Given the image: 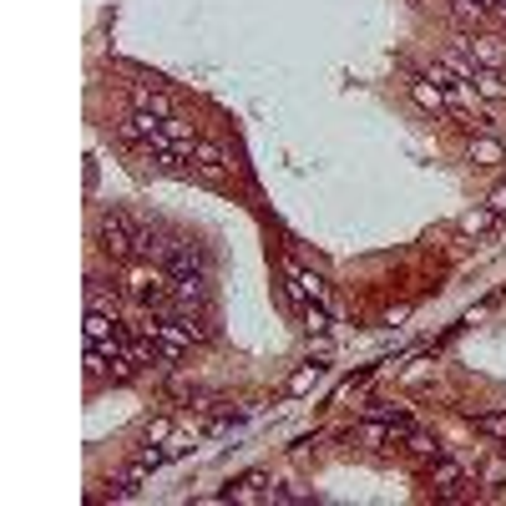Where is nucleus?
Wrapping results in <instances>:
<instances>
[{"instance_id": "dca6fc26", "label": "nucleus", "mask_w": 506, "mask_h": 506, "mask_svg": "<svg viewBox=\"0 0 506 506\" xmlns=\"http://www.w3.org/2000/svg\"><path fill=\"white\" fill-rule=\"evenodd\" d=\"M471 426L481 430V436H491V440L506 446V410H481V416H471Z\"/></svg>"}, {"instance_id": "6ab92c4d", "label": "nucleus", "mask_w": 506, "mask_h": 506, "mask_svg": "<svg viewBox=\"0 0 506 506\" xmlns=\"http://www.w3.org/2000/svg\"><path fill=\"white\" fill-rule=\"evenodd\" d=\"M486 208H491V213H496V218H506V183H501V187H496L491 198H486Z\"/></svg>"}, {"instance_id": "20e7f679", "label": "nucleus", "mask_w": 506, "mask_h": 506, "mask_svg": "<svg viewBox=\"0 0 506 506\" xmlns=\"http://www.w3.org/2000/svg\"><path fill=\"white\" fill-rule=\"evenodd\" d=\"M410 101H416L420 111H430V117H446V111H451L446 87H436L430 77H410Z\"/></svg>"}, {"instance_id": "aec40b11", "label": "nucleus", "mask_w": 506, "mask_h": 506, "mask_svg": "<svg viewBox=\"0 0 506 506\" xmlns=\"http://www.w3.org/2000/svg\"><path fill=\"white\" fill-rule=\"evenodd\" d=\"M173 436V426H167V420H153V426H147V440H167Z\"/></svg>"}, {"instance_id": "f3484780", "label": "nucleus", "mask_w": 506, "mask_h": 506, "mask_svg": "<svg viewBox=\"0 0 506 506\" xmlns=\"http://www.w3.org/2000/svg\"><path fill=\"white\" fill-rule=\"evenodd\" d=\"M304 330L309 334H330V309H324L320 299H309L304 304Z\"/></svg>"}, {"instance_id": "f257e3e1", "label": "nucleus", "mask_w": 506, "mask_h": 506, "mask_svg": "<svg viewBox=\"0 0 506 506\" xmlns=\"http://www.w3.org/2000/svg\"><path fill=\"white\" fill-rule=\"evenodd\" d=\"M97 238L111 258H127V253L142 243V223H132V213H121V208H107L97 223Z\"/></svg>"}, {"instance_id": "a211bd4d", "label": "nucleus", "mask_w": 506, "mask_h": 506, "mask_svg": "<svg viewBox=\"0 0 506 506\" xmlns=\"http://www.w3.org/2000/svg\"><path fill=\"white\" fill-rule=\"evenodd\" d=\"M87 309H101V314H117V294H107V289L91 284L87 289Z\"/></svg>"}, {"instance_id": "423d86ee", "label": "nucleus", "mask_w": 506, "mask_h": 506, "mask_svg": "<svg viewBox=\"0 0 506 506\" xmlns=\"http://www.w3.org/2000/svg\"><path fill=\"white\" fill-rule=\"evenodd\" d=\"M163 132V117H153V111H127V121H121V137L127 142H153V137Z\"/></svg>"}, {"instance_id": "6e6552de", "label": "nucleus", "mask_w": 506, "mask_h": 506, "mask_svg": "<svg viewBox=\"0 0 506 506\" xmlns=\"http://www.w3.org/2000/svg\"><path fill=\"white\" fill-rule=\"evenodd\" d=\"M471 91H481L486 101H501L506 97V81H501V71H491V67H481L476 61V71H471V81H466Z\"/></svg>"}, {"instance_id": "9d476101", "label": "nucleus", "mask_w": 506, "mask_h": 506, "mask_svg": "<svg viewBox=\"0 0 506 506\" xmlns=\"http://www.w3.org/2000/svg\"><path fill=\"white\" fill-rule=\"evenodd\" d=\"M228 501H243V506L269 501V481H264V476H243V481L228 486Z\"/></svg>"}, {"instance_id": "4468645a", "label": "nucleus", "mask_w": 506, "mask_h": 506, "mask_svg": "<svg viewBox=\"0 0 506 506\" xmlns=\"http://www.w3.org/2000/svg\"><path fill=\"white\" fill-rule=\"evenodd\" d=\"M471 163L476 167H501L506 163L501 142H496V137H476V142H471Z\"/></svg>"}, {"instance_id": "39448f33", "label": "nucleus", "mask_w": 506, "mask_h": 506, "mask_svg": "<svg viewBox=\"0 0 506 506\" xmlns=\"http://www.w3.org/2000/svg\"><path fill=\"white\" fill-rule=\"evenodd\" d=\"M284 274H289V294H294L299 304H309V299H320V304H324V294H330V289H324L320 274H309V269H299V264H289Z\"/></svg>"}, {"instance_id": "1a4fd4ad", "label": "nucleus", "mask_w": 506, "mask_h": 506, "mask_svg": "<svg viewBox=\"0 0 506 506\" xmlns=\"http://www.w3.org/2000/svg\"><path fill=\"white\" fill-rule=\"evenodd\" d=\"M132 107H137V111H153V117H163V121H167V117H177L173 101H167L157 87H132Z\"/></svg>"}, {"instance_id": "7ed1b4c3", "label": "nucleus", "mask_w": 506, "mask_h": 506, "mask_svg": "<svg viewBox=\"0 0 506 506\" xmlns=\"http://www.w3.org/2000/svg\"><path fill=\"white\" fill-rule=\"evenodd\" d=\"M426 476H430V486H436L446 501H461L466 496V471H461V461H451V456H436Z\"/></svg>"}, {"instance_id": "ddd939ff", "label": "nucleus", "mask_w": 506, "mask_h": 506, "mask_svg": "<svg viewBox=\"0 0 506 506\" xmlns=\"http://www.w3.org/2000/svg\"><path fill=\"white\" fill-rule=\"evenodd\" d=\"M491 223H496V213L481 203V208H471L461 223H456V233H461V238H481V233H491Z\"/></svg>"}, {"instance_id": "f03ea898", "label": "nucleus", "mask_w": 506, "mask_h": 506, "mask_svg": "<svg viewBox=\"0 0 506 506\" xmlns=\"http://www.w3.org/2000/svg\"><path fill=\"white\" fill-rule=\"evenodd\" d=\"M127 289H132V299H142V304H167V299H173V274H167V269H137V274L127 279Z\"/></svg>"}, {"instance_id": "f8f14e48", "label": "nucleus", "mask_w": 506, "mask_h": 506, "mask_svg": "<svg viewBox=\"0 0 506 506\" xmlns=\"http://www.w3.org/2000/svg\"><path fill=\"white\" fill-rule=\"evenodd\" d=\"M406 451L410 456H416V461H436V456H446V446H440V440L436 436H426V430H410V436H406Z\"/></svg>"}, {"instance_id": "0eeeda50", "label": "nucleus", "mask_w": 506, "mask_h": 506, "mask_svg": "<svg viewBox=\"0 0 506 506\" xmlns=\"http://www.w3.org/2000/svg\"><path fill=\"white\" fill-rule=\"evenodd\" d=\"M466 51L481 61V67H491V71H501L506 67V46L496 41V36H476V41H466Z\"/></svg>"}, {"instance_id": "9b49d317", "label": "nucleus", "mask_w": 506, "mask_h": 506, "mask_svg": "<svg viewBox=\"0 0 506 506\" xmlns=\"http://www.w3.org/2000/svg\"><path fill=\"white\" fill-rule=\"evenodd\" d=\"M193 163H198L203 177H223V173H228V157H223V147H213V142H198Z\"/></svg>"}, {"instance_id": "2eb2a0df", "label": "nucleus", "mask_w": 506, "mask_h": 506, "mask_svg": "<svg viewBox=\"0 0 506 506\" xmlns=\"http://www.w3.org/2000/svg\"><path fill=\"white\" fill-rule=\"evenodd\" d=\"M320 374H324V364H299V370L294 374H289V395H309V390H314V385H320Z\"/></svg>"}]
</instances>
